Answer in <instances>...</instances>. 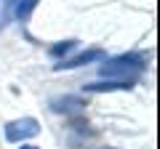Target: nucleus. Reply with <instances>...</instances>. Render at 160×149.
<instances>
[{
    "label": "nucleus",
    "mask_w": 160,
    "mask_h": 149,
    "mask_svg": "<svg viewBox=\"0 0 160 149\" xmlns=\"http://www.w3.org/2000/svg\"><path fill=\"white\" fill-rule=\"evenodd\" d=\"M38 133V123L35 120H22V123H11L6 128V138L8 141H19V138H29Z\"/></svg>",
    "instance_id": "f257e3e1"
},
{
    "label": "nucleus",
    "mask_w": 160,
    "mask_h": 149,
    "mask_svg": "<svg viewBox=\"0 0 160 149\" xmlns=\"http://www.w3.org/2000/svg\"><path fill=\"white\" fill-rule=\"evenodd\" d=\"M22 149H38V147H22Z\"/></svg>",
    "instance_id": "f03ea898"
}]
</instances>
